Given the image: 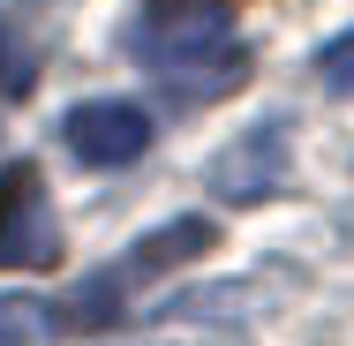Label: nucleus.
Instances as JSON below:
<instances>
[{
	"label": "nucleus",
	"mask_w": 354,
	"mask_h": 346,
	"mask_svg": "<svg viewBox=\"0 0 354 346\" xmlns=\"http://www.w3.org/2000/svg\"><path fill=\"white\" fill-rule=\"evenodd\" d=\"M226 46H241V38L226 30V15H218L212 0H151V15L136 23V61L151 75H174V68H189V61H212Z\"/></svg>",
	"instance_id": "f03ea898"
},
{
	"label": "nucleus",
	"mask_w": 354,
	"mask_h": 346,
	"mask_svg": "<svg viewBox=\"0 0 354 346\" xmlns=\"http://www.w3.org/2000/svg\"><path fill=\"white\" fill-rule=\"evenodd\" d=\"M61 143H68L83 166H129V158H143V143H151V113L143 106H121V98H91V106H75L68 121H61Z\"/></svg>",
	"instance_id": "20e7f679"
},
{
	"label": "nucleus",
	"mask_w": 354,
	"mask_h": 346,
	"mask_svg": "<svg viewBox=\"0 0 354 346\" xmlns=\"http://www.w3.org/2000/svg\"><path fill=\"white\" fill-rule=\"evenodd\" d=\"M317 75H324V90L354 98V30H347V38H332V46L317 53Z\"/></svg>",
	"instance_id": "423d86ee"
},
{
	"label": "nucleus",
	"mask_w": 354,
	"mask_h": 346,
	"mask_svg": "<svg viewBox=\"0 0 354 346\" xmlns=\"http://www.w3.org/2000/svg\"><path fill=\"white\" fill-rule=\"evenodd\" d=\"M0 68H8V46H0Z\"/></svg>",
	"instance_id": "0eeeda50"
},
{
	"label": "nucleus",
	"mask_w": 354,
	"mask_h": 346,
	"mask_svg": "<svg viewBox=\"0 0 354 346\" xmlns=\"http://www.w3.org/2000/svg\"><path fill=\"white\" fill-rule=\"evenodd\" d=\"M61 256V226L46 211V181L38 166H8L0 173V271H46Z\"/></svg>",
	"instance_id": "7ed1b4c3"
},
{
	"label": "nucleus",
	"mask_w": 354,
	"mask_h": 346,
	"mask_svg": "<svg viewBox=\"0 0 354 346\" xmlns=\"http://www.w3.org/2000/svg\"><path fill=\"white\" fill-rule=\"evenodd\" d=\"M61 324H53V309L46 301H0V346H38L53 339Z\"/></svg>",
	"instance_id": "39448f33"
},
{
	"label": "nucleus",
	"mask_w": 354,
	"mask_h": 346,
	"mask_svg": "<svg viewBox=\"0 0 354 346\" xmlns=\"http://www.w3.org/2000/svg\"><path fill=\"white\" fill-rule=\"evenodd\" d=\"M218 241L212 218H174V226H158V233H143L136 249L121 256V264H106V271H91L83 286H75L68 301H61V331H91V324H113L121 316V301L136 294V286H151L158 271H174V264H189V256H204Z\"/></svg>",
	"instance_id": "f257e3e1"
}]
</instances>
